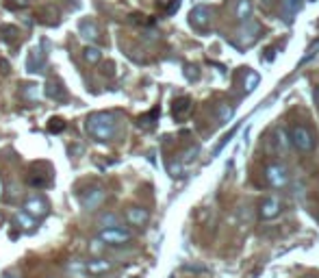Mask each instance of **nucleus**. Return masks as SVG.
<instances>
[{"instance_id":"f257e3e1","label":"nucleus","mask_w":319,"mask_h":278,"mask_svg":"<svg viewBox=\"0 0 319 278\" xmlns=\"http://www.w3.org/2000/svg\"><path fill=\"white\" fill-rule=\"evenodd\" d=\"M85 128L96 142H111L117 131V120L113 113H91L85 120Z\"/></svg>"},{"instance_id":"f03ea898","label":"nucleus","mask_w":319,"mask_h":278,"mask_svg":"<svg viewBox=\"0 0 319 278\" xmlns=\"http://www.w3.org/2000/svg\"><path fill=\"white\" fill-rule=\"evenodd\" d=\"M289 142L293 144L300 152H311L313 148H315V135H313V131L308 126H304V124H293L291 126V131H289Z\"/></svg>"},{"instance_id":"7ed1b4c3","label":"nucleus","mask_w":319,"mask_h":278,"mask_svg":"<svg viewBox=\"0 0 319 278\" xmlns=\"http://www.w3.org/2000/svg\"><path fill=\"white\" fill-rule=\"evenodd\" d=\"M265 181H267L269 187L282 189V187H287L289 185V172L282 163H271V165L265 168Z\"/></svg>"},{"instance_id":"20e7f679","label":"nucleus","mask_w":319,"mask_h":278,"mask_svg":"<svg viewBox=\"0 0 319 278\" xmlns=\"http://www.w3.org/2000/svg\"><path fill=\"white\" fill-rule=\"evenodd\" d=\"M131 239H133V235L129 233V230L120 228V226L102 228V230H100V235H98V242H102L107 246H124V244H129Z\"/></svg>"},{"instance_id":"39448f33","label":"nucleus","mask_w":319,"mask_h":278,"mask_svg":"<svg viewBox=\"0 0 319 278\" xmlns=\"http://www.w3.org/2000/svg\"><path fill=\"white\" fill-rule=\"evenodd\" d=\"M211 9L204 7V5H200V7H194L191 9V13H189V24L194 26V29L198 31H206L208 26H211Z\"/></svg>"},{"instance_id":"423d86ee","label":"nucleus","mask_w":319,"mask_h":278,"mask_svg":"<svg viewBox=\"0 0 319 278\" xmlns=\"http://www.w3.org/2000/svg\"><path fill=\"white\" fill-rule=\"evenodd\" d=\"M102 200H104V189L102 187H91L80 196V205H83L87 211H94V209H98L100 205H102Z\"/></svg>"},{"instance_id":"0eeeda50","label":"nucleus","mask_w":319,"mask_h":278,"mask_svg":"<svg viewBox=\"0 0 319 278\" xmlns=\"http://www.w3.org/2000/svg\"><path fill=\"white\" fill-rule=\"evenodd\" d=\"M280 213H282V205H280L278 198H267L259 207V217L261 220H273V217H278Z\"/></svg>"},{"instance_id":"6e6552de","label":"nucleus","mask_w":319,"mask_h":278,"mask_svg":"<svg viewBox=\"0 0 319 278\" xmlns=\"http://www.w3.org/2000/svg\"><path fill=\"white\" fill-rule=\"evenodd\" d=\"M24 213L31 217H44L48 213V202L44 198H31L24 202Z\"/></svg>"},{"instance_id":"1a4fd4ad","label":"nucleus","mask_w":319,"mask_h":278,"mask_svg":"<svg viewBox=\"0 0 319 278\" xmlns=\"http://www.w3.org/2000/svg\"><path fill=\"white\" fill-rule=\"evenodd\" d=\"M44 91H46V96H48L50 100H54V103H66V100H68V91H66V87H63L59 81H48Z\"/></svg>"},{"instance_id":"9d476101","label":"nucleus","mask_w":319,"mask_h":278,"mask_svg":"<svg viewBox=\"0 0 319 278\" xmlns=\"http://www.w3.org/2000/svg\"><path fill=\"white\" fill-rule=\"evenodd\" d=\"M126 220H129V224H133V226H143V224H148L150 213L143 207H131L126 211Z\"/></svg>"},{"instance_id":"9b49d317","label":"nucleus","mask_w":319,"mask_h":278,"mask_svg":"<svg viewBox=\"0 0 319 278\" xmlns=\"http://www.w3.org/2000/svg\"><path fill=\"white\" fill-rule=\"evenodd\" d=\"M44 68H46V52H41L37 48L31 50L29 61H26V70L33 72V74H37V72H44Z\"/></svg>"},{"instance_id":"f8f14e48","label":"nucleus","mask_w":319,"mask_h":278,"mask_svg":"<svg viewBox=\"0 0 319 278\" xmlns=\"http://www.w3.org/2000/svg\"><path fill=\"white\" fill-rule=\"evenodd\" d=\"M252 13H254V5H252V0H237L235 15H237V20H239L241 24L250 22V20H252Z\"/></svg>"},{"instance_id":"ddd939ff","label":"nucleus","mask_w":319,"mask_h":278,"mask_svg":"<svg viewBox=\"0 0 319 278\" xmlns=\"http://www.w3.org/2000/svg\"><path fill=\"white\" fill-rule=\"evenodd\" d=\"M78 33H80V37H83V39H87V42H98V39H100L98 24H96L94 20H83V22H80Z\"/></svg>"},{"instance_id":"4468645a","label":"nucleus","mask_w":319,"mask_h":278,"mask_svg":"<svg viewBox=\"0 0 319 278\" xmlns=\"http://www.w3.org/2000/svg\"><path fill=\"white\" fill-rule=\"evenodd\" d=\"M111 267H113V263L107 261V259H94V261L87 263V274H91V276H102L107 272H111Z\"/></svg>"},{"instance_id":"2eb2a0df","label":"nucleus","mask_w":319,"mask_h":278,"mask_svg":"<svg viewBox=\"0 0 319 278\" xmlns=\"http://www.w3.org/2000/svg\"><path fill=\"white\" fill-rule=\"evenodd\" d=\"M261 31V26L259 24H254L252 20L250 22H245V24H241V35H245V37H239L241 39V46H248V44H252V42H257V33Z\"/></svg>"},{"instance_id":"dca6fc26","label":"nucleus","mask_w":319,"mask_h":278,"mask_svg":"<svg viewBox=\"0 0 319 278\" xmlns=\"http://www.w3.org/2000/svg\"><path fill=\"white\" fill-rule=\"evenodd\" d=\"M189 111H191V100L189 98H178L174 103V107H172V113H174L176 120H182Z\"/></svg>"},{"instance_id":"f3484780","label":"nucleus","mask_w":319,"mask_h":278,"mask_svg":"<svg viewBox=\"0 0 319 278\" xmlns=\"http://www.w3.org/2000/svg\"><path fill=\"white\" fill-rule=\"evenodd\" d=\"M302 5H304V0H282V13H285L287 20H291L302 9Z\"/></svg>"},{"instance_id":"a211bd4d","label":"nucleus","mask_w":319,"mask_h":278,"mask_svg":"<svg viewBox=\"0 0 319 278\" xmlns=\"http://www.w3.org/2000/svg\"><path fill=\"white\" fill-rule=\"evenodd\" d=\"M83 59L87 63H91V66H96V63H100V59H102V52H100V48H96V46H87L83 50Z\"/></svg>"},{"instance_id":"6ab92c4d","label":"nucleus","mask_w":319,"mask_h":278,"mask_svg":"<svg viewBox=\"0 0 319 278\" xmlns=\"http://www.w3.org/2000/svg\"><path fill=\"white\" fill-rule=\"evenodd\" d=\"M261 83V76L257 72H248L245 74V83H243V89H245V94H250V91L257 89V85Z\"/></svg>"},{"instance_id":"aec40b11","label":"nucleus","mask_w":319,"mask_h":278,"mask_svg":"<svg viewBox=\"0 0 319 278\" xmlns=\"http://www.w3.org/2000/svg\"><path fill=\"white\" fill-rule=\"evenodd\" d=\"M317 54H319V39L311 44V48H308V50H306V54H304V57H302V59H300V63H297V66H300V68H302V66H306V63H311V61H313V59L317 57Z\"/></svg>"},{"instance_id":"412c9836","label":"nucleus","mask_w":319,"mask_h":278,"mask_svg":"<svg viewBox=\"0 0 319 278\" xmlns=\"http://www.w3.org/2000/svg\"><path fill=\"white\" fill-rule=\"evenodd\" d=\"M157 117H159V109H152L148 115H141V117H139V126H143V128H152L154 122H157Z\"/></svg>"},{"instance_id":"4be33fe9","label":"nucleus","mask_w":319,"mask_h":278,"mask_svg":"<svg viewBox=\"0 0 319 278\" xmlns=\"http://www.w3.org/2000/svg\"><path fill=\"white\" fill-rule=\"evenodd\" d=\"M217 117H220V122H228V120L232 117V107L228 103H222L217 107Z\"/></svg>"},{"instance_id":"5701e85b","label":"nucleus","mask_w":319,"mask_h":278,"mask_svg":"<svg viewBox=\"0 0 319 278\" xmlns=\"http://www.w3.org/2000/svg\"><path fill=\"white\" fill-rule=\"evenodd\" d=\"M63 128H66V122L61 117H52L48 122V133H61Z\"/></svg>"},{"instance_id":"b1692460","label":"nucleus","mask_w":319,"mask_h":278,"mask_svg":"<svg viewBox=\"0 0 319 278\" xmlns=\"http://www.w3.org/2000/svg\"><path fill=\"white\" fill-rule=\"evenodd\" d=\"M107 224H109V228H115V226H117V217L113 215V213H109V215H102V217H100V226L107 228Z\"/></svg>"},{"instance_id":"393cba45","label":"nucleus","mask_w":319,"mask_h":278,"mask_svg":"<svg viewBox=\"0 0 319 278\" xmlns=\"http://www.w3.org/2000/svg\"><path fill=\"white\" fill-rule=\"evenodd\" d=\"M17 224H22L24 228H31L33 226V217L26 215V213H17Z\"/></svg>"},{"instance_id":"a878e982","label":"nucleus","mask_w":319,"mask_h":278,"mask_svg":"<svg viewBox=\"0 0 319 278\" xmlns=\"http://www.w3.org/2000/svg\"><path fill=\"white\" fill-rule=\"evenodd\" d=\"M24 96H26V98H31V100H35V98L39 96V94H37V87H35V85H26Z\"/></svg>"},{"instance_id":"bb28decb","label":"nucleus","mask_w":319,"mask_h":278,"mask_svg":"<svg viewBox=\"0 0 319 278\" xmlns=\"http://www.w3.org/2000/svg\"><path fill=\"white\" fill-rule=\"evenodd\" d=\"M29 183L33 185V187H46V185H48V181H46V178H39V176H37V178H35V176H31Z\"/></svg>"},{"instance_id":"cd10ccee","label":"nucleus","mask_w":319,"mask_h":278,"mask_svg":"<svg viewBox=\"0 0 319 278\" xmlns=\"http://www.w3.org/2000/svg\"><path fill=\"white\" fill-rule=\"evenodd\" d=\"M9 5H11V7H20V9H24L26 5H29V0H9Z\"/></svg>"},{"instance_id":"c85d7f7f","label":"nucleus","mask_w":319,"mask_h":278,"mask_svg":"<svg viewBox=\"0 0 319 278\" xmlns=\"http://www.w3.org/2000/svg\"><path fill=\"white\" fill-rule=\"evenodd\" d=\"M178 7H180V0H172V5H169V9H167V13L172 15V13H176L178 11Z\"/></svg>"},{"instance_id":"c756f323","label":"nucleus","mask_w":319,"mask_h":278,"mask_svg":"<svg viewBox=\"0 0 319 278\" xmlns=\"http://www.w3.org/2000/svg\"><path fill=\"white\" fill-rule=\"evenodd\" d=\"M3 33H7V37H13L17 31L13 29V26H5V29H3Z\"/></svg>"},{"instance_id":"7c9ffc66","label":"nucleus","mask_w":319,"mask_h":278,"mask_svg":"<svg viewBox=\"0 0 319 278\" xmlns=\"http://www.w3.org/2000/svg\"><path fill=\"white\" fill-rule=\"evenodd\" d=\"M315 103H317V107H319V87H315Z\"/></svg>"},{"instance_id":"2f4dec72","label":"nucleus","mask_w":319,"mask_h":278,"mask_svg":"<svg viewBox=\"0 0 319 278\" xmlns=\"http://www.w3.org/2000/svg\"><path fill=\"white\" fill-rule=\"evenodd\" d=\"M0 278H13V274H3V276H0Z\"/></svg>"}]
</instances>
